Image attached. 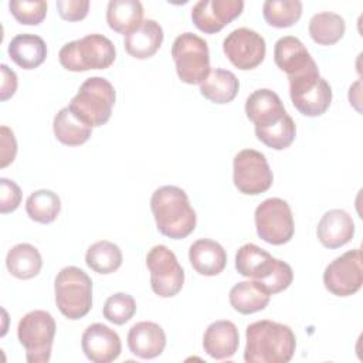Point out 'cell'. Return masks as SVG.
Masks as SVG:
<instances>
[{"label": "cell", "mask_w": 363, "mask_h": 363, "mask_svg": "<svg viewBox=\"0 0 363 363\" xmlns=\"http://www.w3.org/2000/svg\"><path fill=\"white\" fill-rule=\"evenodd\" d=\"M244 360L247 363H288L296 349V337L288 325L257 320L245 329Z\"/></svg>", "instance_id": "6da1fadb"}, {"label": "cell", "mask_w": 363, "mask_h": 363, "mask_svg": "<svg viewBox=\"0 0 363 363\" xmlns=\"http://www.w3.org/2000/svg\"><path fill=\"white\" fill-rule=\"evenodd\" d=\"M150 208L160 234L172 240L189 237L197 223L186 191L177 186H162L150 199Z\"/></svg>", "instance_id": "7a4b0ae2"}, {"label": "cell", "mask_w": 363, "mask_h": 363, "mask_svg": "<svg viewBox=\"0 0 363 363\" xmlns=\"http://www.w3.org/2000/svg\"><path fill=\"white\" fill-rule=\"evenodd\" d=\"M235 269L240 275L254 279L269 295L285 291L294 281L289 264L274 258L252 242L244 244L237 251Z\"/></svg>", "instance_id": "3957f363"}, {"label": "cell", "mask_w": 363, "mask_h": 363, "mask_svg": "<svg viewBox=\"0 0 363 363\" xmlns=\"http://www.w3.org/2000/svg\"><path fill=\"white\" fill-rule=\"evenodd\" d=\"M115 99V88L106 78L91 77L82 82L68 108L81 122L98 128L109 121Z\"/></svg>", "instance_id": "277c9868"}, {"label": "cell", "mask_w": 363, "mask_h": 363, "mask_svg": "<svg viewBox=\"0 0 363 363\" xmlns=\"http://www.w3.org/2000/svg\"><path fill=\"white\" fill-rule=\"evenodd\" d=\"M116 58L113 43L102 34H88L64 44L58 52L60 64L72 72L106 69Z\"/></svg>", "instance_id": "5b68a950"}, {"label": "cell", "mask_w": 363, "mask_h": 363, "mask_svg": "<svg viewBox=\"0 0 363 363\" xmlns=\"http://www.w3.org/2000/svg\"><path fill=\"white\" fill-rule=\"evenodd\" d=\"M55 303L68 319L77 320L92 308V279L78 267H64L54 281Z\"/></svg>", "instance_id": "8992f818"}, {"label": "cell", "mask_w": 363, "mask_h": 363, "mask_svg": "<svg viewBox=\"0 0 363 363\" xmlns=\"http://www.w3.org/2000/svg\"><path fill=\"white\" fill-rule=\"evenodd\" d=\"M55 329V320L47 311H31L20 319L17 337L26 350L28 363L50 362Z\"/></svg>", "instance_id": "52a82bcc"}, {"label": "cell", "mask_w": 363, "mask_h": 363, "mask_svg": "<svg viewBox=\"0 0 363 363\" xmlns=\"http://www.w3.org/2000/svg\"><path fill=\"white\" fill-rule=\"evenodd\" d=\"M172 57L177 77L189 85H200L210 74V52L207 41L197 34L183 33L172 45Z\"/></svg>", "instance_id": "ba28073f"}, {"label": "cell", "mask_w": 363, "mask_h": 363, "mask_svg": "<svg viewBox=\"0 0 363 363\" xmlns=\"http://www.w3.org/2000/svg\"><path fill=\"white\" fill-rule=\"evenodd\" d=\"M254 218L258 237L268 244L282 245L294 237V216L289 204L282 199L264 200L255 208Z\"/></svg>", "instance_id": "9c48e42d"}, {"label": "cell", "mask_w": 363, "mask_h": 363, "mask_svg": "<svg viewBox=\"0 0 363 363\" xmlns=\"http://www.w3.org/2000/svg\"><path fill=\"white\" fill-rule=\"evenodd\" d=\"M233 182L242 194L257 196L265 193L274 182L265 155L255 149L240 150L233 160Z\"/></svg>", "instance_id": "30bf717a"}, {"label": "cell", "mask_w": 363, "mask_h": 363, "mask_svg": "<svg viewBox=\"0 0 363 363\" xmlns=\"http://www.w3.org/2000/svg\"><path fill=\"white\" fill-rule=\"evenodd\" d=\"M289 96L295 109L303 116L323 115L332 104V88L319 69L289 79Z\"/></svg>", "instance_id": "8fae6325"}, {"label": "cell", "mask_w": 363, "mask_h": 363, "mask_svg": "<svg viewBox=\"0 0 363 363\" xmlns=\"http://www.w3.org/2000/svg\"><path fill=\"white\" fill-rule=\"evenodd\" d=\"M146 267L150 272L152 291L160 298L177 295L184 284V271L174 252L166 245H155L146 255Z\"/></svg>", "instance_id": "7c38bea8"}, {"label": "cell", "mask_w": 363, "mask_h": 363, "mask_svg": "<svg viewBox=\"0 0 363 363\" xmlns=\"http://www.w3.org/2000/svg\"><path fill=\"white\" fill-rule=\"evenodd\" d=\"M363 284V255L360 248L346 251L335 258L323 272L325 288L336 296H350Z\"/></svg>", "instance_id": "4fadbf2b"}, {"label": "cell", "mask_w": 363, "mask_h": 363, "mask_svg": "<svg viewBox=\"0 0 363 363\" xmlns=\"http://www.w3.org/2000/svg\"><path fill=\"white\" fill-rule=\"evenodd\" d=\"M223 51L235 68L248 71L257 68L264 61L267 44L264 37L257 31L240 27L224 38Z\"/></svg>", "instance_id": "5bb4252c"}, {"label": "cell", "mask_w": 363, "mask_h": 363, "mask_svg": "<svg viewBox=\"0 0 363 363\" xmlns=\"http://www.w3.org/2000/svg\"><path fill=\"white\" fill-rule=\"evenodd\" d=\"M242 9V0H200L191 9V20L200 31L216 34L235 20Z\"/></svg>", "instance_id": "9a60e30c"}, {"label": "cell", "mask_w": 363, "mask_h": 363, "mask_svg": "<svg viewBox=\"0 0 363 363\" xmlns=\"http://www.w3.org/2000/svg\"><path fill=\"white\" fill-rule=\"evenodd\" d=\"M81 347L92 363H111L119 357L122 342L119 335L109 326L92 323L82 333Z\"/></svg>", "instance_id": "2e32d148"}, {"label": "cell", "mask_w": 363, "mask_h": 363, "mask_svg": "<svg viewBox=\"0 0 363 363\" xmlns=\"http://www.w3.org/2000/svg\"><path fill=\"white\" fill-rule=\"evenodd\" d=\"M274 61L288 75V79L319 69L303 43L294 37H281L274 45Z\"/></svg>", "instance_id": "e0dca14e"}, {"label": "cell", "mask_w": 363, "mask_h": 363, "mask_svg": "<svg viewBox=\"0 0 363 363\" xmlns=\"http://www.w3.org/2000/svg\"><path fill=\"white\" fill-rule=\"evenodd\" d=\"M245 115L255 129L271 126L288 115L278 94L268 88L254 91L245 101Z\"/></svg>", "instance_id": "ac0fdd59"}, {"label": "cell", "mask_w": 363, "mask_h": 363, "mask_svg": "<svg viewBox=\"0 0 363 363\" xmlns=\"http://www.w3.org/2000/svg\"><path fill=\"white\" fill-rule=\"evenodd\" d=\"M128 347L132 354L140 359H155L166 347V333L155 322L142 320L135 323L128 332Z\"/></svg>", "instance_id": "d6986e66"}, {"label": "cell", "mask_w": 363, "mask_h": 363, "mask_svg": "<svg viewBox=\"0 0 363 363\" xmlns=\"http://www.w3.org/2000/svg\"><path fill=\"white\" fill-rule=\"evenodd\" d=\"M316 235L320 244L335 250L346 245L354 235V223L345 210L332 208L326 211L318 223Z\"/></svg>", "instance_id": "ffe728a7"}, {"label": "cell", "mask_w": 363, "mask_h": 363, "mask_svg": "<svg viewBox=\"0 0 363 363\" xmlns=\"http://www.w3.org/2000/svg\"><path fill=\"white\" fill-rule=\"evenodd\" d=\"M240 345V333L231 320H216L210 323L203 336L204 352L216 359L224 360L235 354Z\"/></svg>", "instance_id": "44dd1931"}, {"label": "cell", "mask_w": 363, "mask_h": 363, "mask_svg": "<svg viewBox=\"0 0 363 363\" xmlns=\"http://www.w3.org/2000/svg\"><path fill=\"white\" fill-rule=\"evenodd\" d=\"M189 259L197 274L214 277L224 271L227 265V252L217 241L200 238L190 245Z\"/></svg>", "instance_id": "7402d4cb"}, {"label": "cell", "mask_w": 363, "mask_h": 363, "mask_svg": "<svg viewBox=\"0 0 363 363\" xmlns=\"http://www.w3.org/2000/svg\"><path fill=\"white\" fill-rule=\"evenodd\" d=\"M163 28L155 20H143L139 27L125 35L123 45L129 55L138 60L153 57L163 43Z\"/></svg>", "instance_id": "603a6c76"}, {"label": "cell", "mask_w": 363, "mask_h": 363, "mask_svg": "<svg viewBox=\"0 0 363 363\" xmlns=\"http://www.w3.org/2000/svg\"><path fill=\"white\" fill-rule=\"evenodd\" d=\"M7 52L20 68L34 69L45 61L47 44L40 35L23 33L10 41Z\"/></svg>", "instance_id": "cb8c5ba5"}, {"label": "cell", "mask_w": 363, "mask_h": 363, "mask_svg": "<svg viewBox=\"0 0 363 363\" xmlns=\"http://www.w3.org/2000/svg\"><path fill=\"white\" fill-rule=\"evenodd\" d=\"M143 6L139 0H111L106 7V23L119 34H129L143 21Z\"/></svg>", "instance_id": "d4e9b609"}, {"label": "cell", "mask_w": 363, "mask_h": 363, "mask_svg": "<svg viewBox=\"0 0 363 363\" xmlns=\"http://www.w3.org/2000/svg\"><path fill=\"white\" fill-rule=\"evenodd\" d=\"M269 299L271 295L267 294L254 279L235 284L228 294L230 305L241 315H251L265 309Z\"/></svg>", "instance_id": "484cf974"}, {"label": "cell", "mask_w": 363, "mask_h": 363, "mask_svg": "<svg viewBox=\"0 0 363 363\" xmlns=\"http://www.w3.org/2000/svg\"><path fill=\"white\" fill-rule=\"evenodd\" d=\"M240 89V82L237 77L223 68H216L210 71L207 78L200 84V94L214 104H228L231 102Z\"/></svg>", "instance_id": "4316f807"}, {"label": "cell", "mask_w": 363, "mask_h": 363, "mask_svg": "<svg viewBox=\"0 0 363 363\" xmlns=\"http://www.w3.org/2000/svg\"><path fill=\"white\" fill-rule=\"evenodd\" d=\"M6 267L13 277L18 279H31L40 274L43 258L34 245L21 242L9 250L6 255Z\"/></svg>", "instance_id": "83f0119b"}, {"label": "cell", "mask_w": 363, "mask_h": 363, "mask_svg": "<svg viewBox=\"0 0 363 363\" xmlns=\"http://www.w3.org/2000/svg\"><path fill=\"white\" fill-rule=\"evenodd\" d=\"M52 130L55 139L65 146L84 145L92 133V128L81 122L68 106L61 108L54 116Z\"/></svg>", "instance_id": "f1b7e54d"}, {"label": "cell", "mask_w": 363, "mask_h": 363, "mask_svg": "<svg viewBox=\"0 0 363 363\" xmlns=\"http://www.w3.org/2000/svg\"><path fill=\"white\" fill-rule=\"evenodd\" d=\"M308 31L311 38L320 45L336 44L346 31V23L340 14L332 11H322L312 16Z\"/></svg>", "instance_id": "f546056e"}, {"label": "cell", "mask_w": 363, "mask_h": 363, "mask_svg": "<svg viewBox=\"0 0 363 363\" xmlns=\"http://www.w3.org/2000/svg\"><path fill=\"white\" fill-rule=\"evenodd\" d=\"M123 255L121 248L108 240L96 241L86 250L85 262L96 274L108 275L119 269Z\"/></svg>", "instance_id": "4dcf8cb0"}, {"label": "cell", "mask_w": 363, "mask_h": 363, "mask_svg": "<svg viewBox=\"0 0 363 363\" xmlns=\"http://www.w3.org/2000/svg\"><path fill=\"white\" fill-rule=\"evenodd\" d=\"M60 211L61 200L52 190H35L26 200V213L35 223L50 224L55 221Z\"/></svg>", "instance_id": "1f68e13d"}, {"label": "cell", "mask_w": 363, "mask_h": 363, "mask_svg": "<svg viewBox=\"0 0 363 363\" xmlns=\"http://www.w3.org/2000/svg\"><path fill=\"white\" fill-rule=\"evenodd\" d=\"M265 21L275 28L294 26L302 16V1L299 0H267L262 6Z\"/></svg>", "instance_id": "d6a6232c"}, {"label": "cell", "mask_w": 363, "mask_h": 363, "mask_svg": "<svg viewBox=\"0 0 363 363\" xmlns=\"http://www.w3.org/2000/svg\"><path fill=\"white\" fill-rule=\"evenodd\" d=\"M254 130L257 139L274 150H284L289 147L296 136V126L289 115L271 126Z\"/></svg>", "instance_id": "836d02e7"}, {"label": "cell", "mask_w": 363, "mask_h": 363, "mask_svg": "<svg viewBox=\"0 0 363 363\" xmlns=\"http://www.w3.org/2000/svg\"><path fill=\"white\" fill-rule=\"evenodd\" d=\"M136 313V302L132 295L125 292H116L111 295L102 309V315L113 325H123L129 322Z\"/></svg>", "instance_id": "e575fe53"}, {"label": "cell", "mask_w": 363, "mask_h": 363, "mask_svg": "<svg viewBox=\"0 0 363 363\" xmlns=\"http://www.w3.org/2000/svg\"><path fill=\"white\" fill-rule=\"evenodd\" d=\"M9 9L13 17L26 26H38L47 16V1L43 0H13Z\"/></svg>", "instance_id": "d590c367"}, {"label": "cell", "mask_w": 363, "mask_h": 363, "mask_svg": "<svg viewBox=\"0 0 363 363\" xmlns=\"http://www.w3.org/2000/svg\"><path fill=\"white\" fill-rule=\"evenodd\" d=\"M21 203V190L18 184L10 179H0V213L7 214L14 210Z\"/></svg>", "instance_id": "8d00e7d4"}, {"label": "cell", "mask_w": 363, "mask_h": 363, "mask_svg": "<svg viewBox=\"0 0 363 363\" xmlns=\"http://www.w3.org/2000/svg\"><path fill=\"white\" fill-rule=\"evenodd\" d=\"M57 10L62 20L79 21L86 17L89 10V1L88 0H58Z\"/></svg>", "instance_id": "74e56055"}, {"label": "cell", "mask_w": 363, "mask_h": 363, "mask_svg": "<svg viewBox=\"0 0 363 363\" xmlns=\"http://www.w3.org/2000/svg\"><path fill=\"white\" fill-rule=\"evenodd\" d=\"M0 167L4 169L14 162L17 155V142L14 133L4 125L0 128Z\"/></svg>", "instance_id": "f35d334b"}, {"label": "cell", "mask_w": 363, "mask_h": 363, "mask_svg": "<svg viewBox=\"0 0 363 363\" xmlns=\"http://www.w3.org/2000/svg\"><path fill=\"white\" fill-rule=\"evenodd\" d=\"M0 71H1V88H0V99L1 101H7L9 98H11L16 91H17V75L13 69H10L6 64L0 65Z\"/></svg>", "instance_id": "ab89813d"}]
</instances>
